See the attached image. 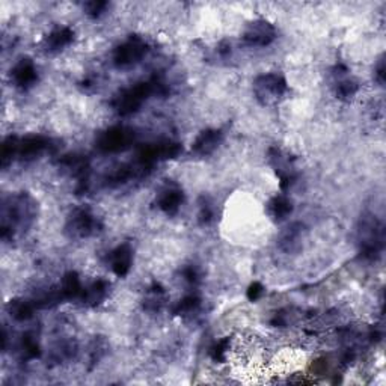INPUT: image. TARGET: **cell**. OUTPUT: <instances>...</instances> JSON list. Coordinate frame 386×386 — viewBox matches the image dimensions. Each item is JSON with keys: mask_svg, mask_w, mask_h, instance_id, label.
Returning <instances> with one entry per match:
<instances>
[{"mask_svg": "<svg viewBox=\"0 0 386 386\" xmlns=\"http://www.w3.org/2000/svg\"><path fill=\"white\" fill-rule=\"evenodd\" d=\"M35 214L36 205L29 195L18 193L6 198L2 207V239H13L17 233L29 228Z\"/></svg>", "mask_w": 386, "mask_h": 386, "instance_id": "cell-1", "label": "cell"}, {"mask_svg": "<svg viewBox=\"0 0 386 386\" xmlns=\"http://www.w3.org/2000/svg\"><path fill=\"white\" fill-rule=\"evenodd\" d=\"M358 237L361 252L365 259L374 260L375 256L380 255L385 242V230L383 223L374 214L367 213L361 217Z\"/></svg>", "mask_w": 386, "mask_h": 386, "instance_id": "cell-2", "label": "cell"}, {"mask_svg": "<svg viewBox=\"0 0 386 386\" xmlns=\"http://www.w3.org/2000/svg\"><path fill=\"white\" fill-rule=\"evenodd\" d=\"M287 91H289V85L278 73L261 74L254 82V94L256 100L264 106L278 103Z\"/></svg>", "mask_w": 386, "mask_h": 386, "instance_id": "cell-3", "label": "cell"}, {"mask_svg": "<svg viewBox=\"0 0 386 386\" xmlns=\"http://www.w3.org/2000/svg\"><path fill=\"white\" fill-rule=\"evenodd\" d=\"M154 94V89L150 82H142L136 83L132 88H127L124 91L116 95L113 100L115 111L121 116L132 115L136 111H139V107L145 103V100L150 95Z\"/></svg>", "mask_w": 386, "mask_h": 386, "instance_id": "cell-4", "label": "cell"}, {"mask_svg": "<svg viewBox=\"0 0 386 386\" xmlns=\"http://www.w3.org/2000/svg\"><path fill=\"white\" fill-rule=\"evenodd\" d=\"M100 221H98L97 216L92 214V212L88 209H74L67 222V231L73 237H77V239L91 237L100 231Z\"/></svg>", "mask_w": 386, "mask_h": 386, "instance_id": "cell-5", "label": "cell"}, {"mask_svg": "<svg viewBox=\"0 0 386 386\" xmlns=\"http://www.w3.org/2000/svg\"><path fill=\"white\" fill-rule=\"evenodd\" d=\"M148 52V44L139 36L128 38L116 48L113 53V62L118 68H127L137 64Z\"/></svg>", "mask_w": 386, "mask_h": 386, "instance_id": "cell-6", "label": "cell"}, {"mask_svg": "<svg viewBox=\"0 0 386 386\" xmlns=\"http://www.w3.org/2000/svg\"><path fill=\"white\" fill-rule=\"evenodd\" d=\"M135 139V135L132 130L125 127H112L109 130L103 132L97 139L98 150L103 153H118L124 150V148L130 146Z\"/></svg>", "mask_w": 386, "mask_h": 386, "instance_id": "cell-7", "label": "cell"}, {"mask_svg": "<svg viewBox=\"0 0 386 386\" xmlns=\"http://www.w3.org/2000/svg\"><path fill=\"white\" fill-rule=\"evenodd\" d=\"M269 162L272 167L275 170L276 175L280 177L281 180V187L285 191L289 189L291 183L296 180L298 177V172H296V166L293 158L281 151L280 148H270L269 150Z\"/></svg>", "mask_w": 386, "mask_h": 386, "instance_id": "cell-8", "label": "cell"}, {"mask_svg": "<svg viewBox=\"0 0 386 386\" xmlns=\"http://www.w3.org/2000/svg\"><path fill=\"white\" fill-rule=\"evenodd\" d=\"M276 29L266 20H256L246 27L243 41L249 47H266L275 41Z\"/></svg>", "mask_w": 386, "mask_h": 386, "instance_id": "cell-9", "label": "cell"}, {"mask_svg": "<svg viewBox=\"0 0 386 386\" xmlns=\"http://www.w3.org/2000/svg\"><path fill=\"white\" fill-rule=\"evenodd\" d=\"M48 148H50V139H47V137L39 135L26 136L17 141L15 157H20L22 160H31V158L47 151Z\"/></svg>", "mask_w": 386, "mask_h": 386, "instance_id": "cell-10", "label": "cell"}, {"mask_svg": "<svg viewBox=\"0 0 386 386\" xmlns=\"http://www.w3.org/2000/svg\"><path fill=\"white\" fill-rule=\"evenodd\" d=\"M183 201H184V193L177 184L167 183L157 195L158 209L170 216L178 213Z\"/></svg>", "mask_w": 386, "mask_h": 386, "instance_id": "cell-11", "label": "cell"}, {"mask_svg": "<svg viewBox=\"0 0 386 386\" xmlns=\"http://www.w3.org/2000/svg\"><path fill=\"white\" fill-rule=\"evenodd\" d=\"M333 91L338 98L343 100H347L356 95L359 91V85L354 78L349 74L347 68L344 65H338L333 70Z\"/></svg>", "mask_w": 386, "mask_h": 386, "instance_id": "cell-12", "label": "cell"}, {"mask_svg": "<svg viewBox=\"0 0 386 386\" xmlns=\"http://www.w3.org/2000/svg\"><path fill=\"white\" fill-rule=\"evenodd\" d=\"M11 78L14 85L20 89L31 88L38 78L35 64L29 57L20 59L11 70Z\"/></svg>", "mask_w": 386, "mask_h": 386, "instance_id": "cell-13", "label": "cell"}, {"mask_svg": "<svg viewBox=\"0 0 386 386\" xmlns=\"http://www.w3.org/2000/svg\"><path fill=\"white\" fill-rule=\"evenodd\" d=\"M109 263H111L112 270L116 276H125L132 269L133 263V251L128 243H123L116 246L115 249L109 255Z\"/></svg>", "mask_w": 386, "mask_h": 386, "instance_id": "cell-14", "label": "cell"}, {"mask_svg": "<svg viewBox=\"0 0 386 386\" xmlns=\"http://www.w3.org/2000/svg\"><path fill=\"white\" fill-rule=\"evenodd\" d=\"M303 240V225L296 222L280 234L278 239V247L284 254H296L301 251Z\"/></svg>", "mask_w": 386, "mask_h": 386, "instance_id": "cell-15", "label": "cell"}, {"mask_svg": "<svg viewBox=\"0 0 386 386\" xmlns=\"http://www.w3.org/2000/svg\"><path fill=\"white\" fill-rule=\"evenodd\" d=\"M222 142V133L219 130H213V128H209V130H204L196 136V139L192 144V151L200 156L205 157L210 156L217 150V146Z\"/></svg>", "mask_w": 386, "mask_h": 386, "instance_id": "cell-16", "label": "cell"}, {"mask_svg": "<svg viewBox=\"0 0 386 386\" xmlns=\"http://www.w3.org/2000/svg\"><path fill=\"white\" fill-rule=\"evenodd\" d=\"M73 39H74L73 29L67 26L56 27L55 31H52L44 39V47L47 52H61L65 47H68L73 43Z\"/></svg>", "mask_w": 386, "mask_h": 386, "instance_id": "cell-17", "label": "cell"}, {"mask_svg": "<svg viewBox=\"0 0 386 386\" xmlns=\"http://www.w3.org/2000/svg\"><path fill=\"white\" fill-rule=\"evenodd\" d=\"M293 212V204L285 195H276L267 204V213L275 222H282Z\"/></svg>", "mask_w": 386, "mask_h": 386, "instance_id": "cell-18", "label": "cell"}, {"mask_svg": "<svg viewBox=\"0 0 386 386\" xmlns=\"http://www.w3.org/2000/svg\"><path fill=\"white\" fill-rule=\"evenodd\" d=\"M109 282L106 280H97L91 285H88L83 289V293L81 296V301L86 305H98L102 303L109 293Z\"/></svg>", "mask_w": 386, "mask_h": 386, "instance_id": "cell-19", "label": "cell"}, {"mask_svg": "<svg viewBox=\"0 0 386 386\" xmlns=\"http://www.w3.org/2000/svg\"><path fill=\"white\" fill-rule=\"evenodd\" d=\"M85 287L82 285L81 278L76 272H68L64 278L61 285H59V290H61V294L64 301L65 299H81V296L83 293Z\"/></svg>", "mask_w": 386, "mask_h": 386, "instance_id": "cell-20", "label": "cell"}, {"mask_svg": "<svg viewBox=\"0 0 386 386\" xmlns=\"http://www.w3.org/2000/svg\"><path fill=\"white\" fill-rule=\"evenodd\" d=\"M36 308L35 302H29L25 299H14L9 302L8 311L11 317L17 322H26L34 315V311Z\"/></svg>", "mask_w": 386, "mask_h": 386, "instance_id": "cell-21", "label": "cell"}, {"mask_svg": "<svg viewBox=\"0 0 386 386\" xmlns=\"http://www.w3.org/2000/svg\"><path fill=\"white\" fill-rule=\"evenodd\" d=\"M201 305V299L198 298L196 294H187L184 298L175 305L174 314L177 315H186V314H192L195 312Z\"/></svg>", "mask_w": 386, "mask_h": 386, "instance_id": "cell-22", "label": "cell"}, {"mask_svg": "<svg viewBox=\"0 0 386 386\" xmlns=\"http://www.w3.org/2000/svg\"><path fill=\"white\" fill-rule=\"evenodd\" d=\"M22 352L23 356L27 359H34L39 354V345L35 340V336H32L31 333H26L22 340Z\"/></svg>", "mask_w": 386, "mask_h": 386, "instance_id": "cell-23", "label": "cell"}, {"mask_svg": "<svg viewBox=\"0 0 386 386\" xmlns=\"http://www.w3.org/2000/svg\"><path fill=\"white\" fill-rule=\"evenodd\" d=\"M214 217V207L209 200H204L200 202V213H198V219L202 225H209Z\"/></svg>", "mask_w": 386, "mask_h": 386, "instance_id": "cell-24", "label": "cell"}, {"mask_svg": "<svg viewBox=\"0 0 386 386\" xmlns=\"http://www.w3.org/2000/svg\"><path fill=\"white\" fill-rule=\"evenodd\" d=\"M230 347H231V341L228 338H225V340H221V341H217L214 344V347L212 349V358L214 361H219V362H223L225 358H226V354H228L230 352Z\"/></svg>", "mask_w": 386, "mask_h": 386, "instance_id": "cell-25", "label": "cell"}, {"mask_svg": "<svg viewBox=\"0 0 386 386\" xmlns=\"http://www.w3.org/2000/svg\"><path fill=\"white\" fill-rule=\"evenodd\" d=\"M107 2H98V0H94V2H88L85 4V9H86V14L91 15V17H100L104 9L107 8Z\"/></svg>", "mask_w": 386, "mask_h": 386, "instance_id": "cell-26", "label": "cell"}, {"mask_svg": "<svg viewBox=\"0 0 386 386\" xmlns=\"http://www.w3.org/2000/svg\"><path fill=\"white\" fill-rule=\"evenodd\" d=\"M200 276H201L200 270H198L195 266H187V267H184V269H183V278H184V281L192 284V285L200 282Z\"/></svg>", "mask_w": 386, "mask_h": 386, "instance_id": "cell-27", "label": "cell"}, {"mask_svg": "<svg viewBox=\"0 0 386 386\" xmlns=\"http://www.w3.org/2000/svg\"><path fill=\"white\" fill-rule=\"evenodd\" d=\"M263 294H264V287L260 282H254L249 287V290H247V298H249V301L252 302L259 301Z\"/></svg>", "mask_w": 386, "mask_h": 386, "instance_id": "cell-28", "label": "cell"}, {"mask_svg": "<svg viewBox=\"0 0 386 386\" xmlns=\"http://www.w3.org/2000/svg\"><path fill=\"white\" fill-rule=\"evenodd\" d=\"M375 78H378V82L380 85H383V82H385V64H383V61L379 62L378 70H375Z\"/></svg>", "mask_w": 386, "mask_h": 386, "instance_id": "cell-29", "label": "cell"}]
</instances>
